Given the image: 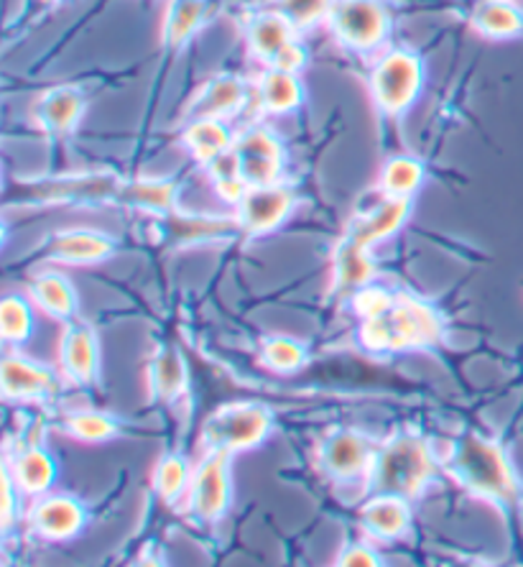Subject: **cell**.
<instances>
[{
	"instance_id": "36",
	"label": "cell",
	"mask_w": 523,
	"mask_h": 567,
	"mask_svg": "<svg viewBox=\"0 0 523 567\" xmlns=\"http://www.w3.org/2000/svg\"><path fill=\"white\" fill-rule=\"evenodd\" d=\"M207 174H210V182L215 192H218V197L222 203H228L236 207L240 199L245 197L248 192V182L243 179V174H240V166H238V158L232 154V148L228 154H222L220 158H215L210 166H205Z\"/></svg>"
},
{
	"instance_id": "16",
	"label": "cell",
	"mask_w": 523,
	"mask_h": 567,
	"mask_svg": "<svg viewBox=\"0 0 523 567\" xmlns=\"http://www.w3.org/2000/svg\"><path fill=\"white\" fill-rule=\"evenodd\" d=\"M365 537L376 542H398L411 529V498L398 494H368L358 508Z\"/></svg>"
},
{
	"instance_id": "9",
	"label": "cell",
	"mask_w": 523,
	"mask_h": 567,
	"mask_svg": "<svg viewBox=\"0 0 523 567\" xmlns=\"http://www.w3.org/2000/svg\"><path fill=\"white\" fill-rule=\"evenodd\" d=\"M296 203L299 197L294 187L284 185V182L248 187L245 197L236 205V220L240 225V233H245L251 238L269 236V233L279 230L289 220Z\"/></svg>"
},
{
	"instance_id": "1",
	"label": "cell",
	"mask_w": 523,
	"mask_h": 567,
	"mask_svg": "<svg viewBox=\"0 0 523 567\" xmlns=\"http://www.w3.org/2000/svg\"><path fill=\"white\" fill-rule=\"evenodd\" d=\"M442 468L464 494L483 498L498 508H516L523 498L521 475L509 450L480 432H462L442 455Z\"/></svg>"
},
{
	"instance_id": "7",
	"label": "cell",
	"mask_w": 523,
	"mask_h": 567,
	"mask_svg": "<svg viewBox=\"0 0 523 567\" xmlns=\"http://www.w3.org/2000/svg\"><path fill=\"white\" fill-rule=\"evenodd\" d=\"M376 450L378 442L360 430H332L317 447V465L337 486L360 483L365 491L373 461H376Z\"/></svg>"
},
{
	"instance_id": "20",
	"label": "cell",
	"mask_w": 523,
	"mask_h": 567,
	"mask_svg": "<svg viewBox=\"0 0 523 567\" xmlns=\"http://www.w3.org/2000/svg\"><path fill=\"white\" fill-rule=\"evenodd\" d=\"M46 254L56 264L95 266L107 261V258L115 254V240L111 236H105V233L87 228L60 230L49 238Z\"/></svg>"
},
{
	"instance_id": "21",
	"label": "cell",
	"mask_w": 523,
	"mask_h": 567,
	"mask_svg": "<svg viewBox=\"0 0 523 567\" xmlns=\"http://www.w3.org/2000/svg\"><path fill=\"white\" fill-rule=\"evenodd\" d=\"M146 381L154 402L174 404L179 396H185L189 386V371L181 350L171 343H161L156 348L151 361H148Z\"/></svg>"
},
{
	"instance_id": "41",
	"label": "cell",
	"mask_w": 523,
	"mask_h": 567,
	"mask_svg": "<svg viewBox=\"0 0 523 567\" xmlns=\"http://www.w3.org/2000/svg\"><path fill=\"white\" fill-rule=\"evenodd\" d=\"M15 496H21V491L13 483L8 468H3V529H11L15 519Z\"/></svg>"
},
{
	"instance_id": "14",
	"label": "cell",
	"mask_w": 523,
	"mask_h": 567,
	"mask_svg": "<svg viewBox=\"0 0 523 567\" xmlns=\"http://www.w3.org/2000/svg\"><path fill=\"white\" fill-rule=\"evenodd\" d=\"M29 529L46 542H70L87 527V508L72 494H49L33 498L27 514Z\"/></svg>"
},
{
	"instance_id": "27",
	"label": "cell",
	"mask_w": 523,
	"mask_h": 567,
	"mask_svg": "<svg viewBox=\"0 0 523 567\" xmlns=\"http://www.w3.org/2000/svg\"><path fill=\"white\" fill-rule=\"evenodd\" d=\"M253 90L255 97H259L261 111L271 115L294 113L304 100V87L299 74L276 70V66H269V70L261 72Z\"/></svg>"
},
{
	"instance_id": "30",
	"label": "cell",
	"mask_w": 523,
	"mask_h": 567,
	"mask_svg": "<svg viewBox=\"0 0 523 567\" xmlns=\"http://www.w3.org/2000/svg\"><path fill=\"white\" fill-rule=\"evenodd\" d=\"M60 427L66 437L85 442V445H100V442H111L123 435V424L113 414L97 410H77L64 414Z\"/></svg>"
},
{
	"instance_id": "26",
	"label": "cell",
	"mask_w": 523,
	"mask_h": 567,
	"mask_svg": "<svg viewBox=\"0 0 523 567\" xmlns=\"http://www.w3.org/2000/svg\"><path fill=\"white\" fill-rule=\"evenodd\" d=\"M378 266L370 258V251L351 244V240H339L335 251V264H332V291L337 297L351 299L365 284L376 281Z\"/></svg>"
},
{
	"instance_id": "23",
	"label": "cell",
	"mask_w": 523,
	"mask_h": 567,
	"mask_svg": "<svg viewBox=\"0 0 523 567\" xmlns=\"http://www.w3.org/2000/svg\"><path fill=\"white\" fill-rule=\"evenodd\" d=\"M82 113H85V95L82 90L74 85H60L46 90L44 95L36 100V107H33V115H36V123L46 133H54V136H66V133L74 131Z\"/></svg>"
},
{
	"instance_id": "35",
	"label": "cell",
	"mask_w": 523,
	"mask_h": 567,
	"mask_svg": "<svg viewBox=\"0 0 523 567\" xmlns=\"http://www.w3.org/2000/svg\"><path fill=\"white\" fill-rule=\"evenodd\" d=\"M0 332L8 346H23L33 336V302L21 295H8L0 302Z\"/></svg>"
},
{
	"instance_id": "15",
	"label": "cell",
	"mask_w": 523,
	"mask_h": 567,
	"mask_svg": "<svg viewBox=\"0 0 523 567\" xmlns=\"http://www.w3.org/2000/svg\"><path fill=\"white\" fill-rule=\"evenodd\" d=\"M60 373L80 389H90L100 381V340L87 320L64 322L60 338Z\"/></svg>"
},
{
	"instance_id": "10",
	"label": "cell",
	"mask_w": 523,
	"mask_h": 567,
	"mask_svg": "<svg viewBox=\"0 0 523 567\" xmlns=\"http://www.w3.org/2000/svg\"><path fill=\"white\" fill-rule=\"evenodd\" d=\"M240 230L236 218H218V215H192L174 210L161 218H154V236L171 251L181 248L215 246L230 240Z\"/></svg>"
},
{
	"instance_id": "38",
	"label": "cell",
	"mask_w": 523,
	"mask_h": 567,
	"mask_svg": "<svg viewBox=\"0 0 523 567\" xmlns=\"http://www.w3.org/2000/svg\"><path fill=\"white\" fill-rule=\"evenodd\" d=\"M396 297V289H388V287H380V284H365L360 287L355 295H351V302L353 312L360 317V320H370V317H378L380 312H386L388 307H391Z\"/></svg>"
},
{
	"instance_id": "28",
	"label": "cell",
	"mask_w": 523,
	"mask_h": 567,
	"mask_svg": "<svg viewBox=\"0 0 523 567\" xmlns=\"http://www.w3.org/2000/svg\"><path fill=\"white\" fill-rule=\"evenodd\" d=\"M181 144L195 158L197 164L210 166L215 158L228 154L232 144H236V136H232L226 121L218 118H195L189 121L185 131H181Z\"/></svg>"
},
{
	"instance_id": "3",
	"label": "cell",
	"mask_w": 523,
	"mask_h": 567,
	"mask_svg": "<svg viewBox=\"0 0 523 567\" xmlns=\"http://www.w3.org/2000/svg\"><path fill=\"white\" fill-rule=\"evenodd\" d=\"M442 468V457L435 453L429 437L419 432H396L378 442L376 461L365 483V494H398L419 498Z\"/></svg>"
},
{
	"instance_id": "39",
	"label": "cell",
	"mask_w": 523,
	"mask_h": 567,
	"mask_svg": "<svg viewBox=\"0 0 523 567\" xmlns=\"http://www.w3.org/2000/svg\"><path fill=\"white\" fill-rule=\"evenodd\" d=\"M335 565H343V567H378L380 565V557L376 549L370 545H365V542H353V545H347L339 549Z\"/></svg>"
},
{
	"instance_id": "37",
	"label": "cell",
	"mask_w": 523,
	"mask_h": 567,
	"mask_svg": "<svg viewBox=\"0 0 523 567\" xmlns=\"http://www.w3.org/2000/svg\"><path fill=\"white\" fill-rule=\"evenodd\" d=\"M332 3H335V0H276V3H273V11L286 16V19L294 23L296 31H310L317 27V23L327 21Z\"/></svg>"
},
{
	"instance_id": "33",
	"label": "cell",
	"mask_w": 523,
	"mask_h": 567,
	"mask_svg": "<svg viewBox=\"0 0 523 567\" xmlns=\"http://www.w3.org/2000/svg\"><path fill=\"white\" fill-rule=\"evenodd\" d=\"M421 182H425V164L414 156H394L388 158L378 177L380 197H406L417 195Z\"/></svg>"
},
{
	"instance_id": "31",
	"label": "cell",
	"mask_w": 523,
	"mask_h": 567,
	"mask_svg": "<svg viewBox=\"0 0 523 567\" xmlns=\"http://www.w3.org/2000/svg\"><path fill=\"white\" fill-rule=\"evenodd\" d=\"M207 16V0H169L164 8V44L169 49L185 47Z\"/></svg>"
},
{
	"instance_id": "42",
	"label": "cell",
	"mask_w": 523,
	"mask_h": 567,
	"mask_svg": "<svg viewBox=\"0 0 523 567\" xmlns=\"http://www.w3.org/2000/svg\"><path fill=\"white\" fill-rule=\"evenodd\" d=\"M44 3H56V0H44Z\"/></svg>"
},
{
	"instance_id": "2",
	"label": "cell",
	"mask_w": 523,
	"mask_h": 567,
	"mask_svg": "<svg viewBox=\"0 0 523 567\" xmlns=\"http://www.w3.org/2000/svg\"><path fill=\"white\" fill-rule=\"evenodd\" d=\"M447 322L442 312L411 291H396L391 307L370 320H360L358 340L370 353H409L442 343Z\"/></svg>"
},
{
	"instance_id": "17",
	"label": "cell",
	"mask_w": 523,
	"mask_h": 567,
	"mask_svg": "<svg viewBox=\"0 0 523 567\" xmlns=\"http://www.w3.org/2000/svg\"><path fill=\"white\" fill-rule=\"evenodd\" d=\"M251 100V85L238 74H218L207 80L199 93L192 97L187 107V118H218L228 121L238 115Z\"/></svg>"
},
{
	"instance_id": "5",
	"label": "cell",
	"mask_w": 523,
	"mask_h": 567,
	"mask_svg": "<svg viewBox=\"0 0 523 567\" xmlns=\"http://www.w3.org/2000/svg\"><path fill=\"white\" fill-rule=\"evenodd\" d=\"M232 455L222 450H207L202 461L195 465L189 483L185 512L197 524H218L230 512L232 504Z\"/></svg>"
},
{
	"instance_id": "34",
	"label": "cell",
	"mask_w": 523,
	"mask_h": 567,
	"mask_svg": "<svg viewBox=\"0 0 523 567\" xmlns=\"http://www.w3.org/2000/svg\"><path fill=\"white\" fill-rule=\"evenodd\" d=\"M310 353L306 346L286 336H269L259 346V363L273 373H296L302 371Z\"/></svg>"
},
{
	"instance_id": "32",
	"label": "cell",
	"mask_w": 523,
	"mask_h": 567,
	"mask_svg": "<svg viewBox=\"0 0 523 567\" xmlns=\"http://www.w3.org/2000/svg\"><path fill=\"white\" fill-rule=\"evenodd\" d=\"M195 468L189 465L185 455L179 453H166L154 468V494L161 498L166 506H177L185 502L189 483H192Z\"/></svg>"
},
{
	"instance_id": "6",
	"label": "cell",
	"mask_w": 523,
	"mask_h": 567,
	"mask_svg": "<svg viewBox=\"0 0 523 567\" xmlns=\"http://www.w3.org/2000/svg\"><path fill=\"white\" fill-rule=\"evenodd\" d=\"M425 82V64L409 49L384 54L370 72L373 103L384 115H398L417 100Z\"/></svg>"
},
{
	"instance_id": "8",
	"label": "cell",
	"mask_w": 523,
	"mask_h": 567,
	"mask_svg": "<svg viewBox=\"0 0 523 567\" xmlns=\"http://www.w3.org/2000/svg\"><path fill=\"white\" fill-rule=\"evenodd\" d=\"M327 27L339 44L355 52H373L386 44L391 19L378 0H335L327 16Z\"/></svg>"
},
{
	"instance_id": "40",
	"label": "cell",
	"mask_w": 523,
	"mask_h": 567,
	"mask_svg": "<svg viewBox=\"0 0 523 567\" xmlns=\"http://www.w3.org/2000/svg\"><path fill=\"white\" fill-rule=\"evenodd\" d=\"M304 64H306V49L302 47V41H292V44H289L284 52H281L276 60H273V64L271 66H276V70H284V72H294V74H299L304 70Z\"/></svg>"
},
{
	"instance_id": "25",
	"label": "cell",
	"mask_w": 523,
	"mask_h": 567,
	"mask_svg": "<svg viewBox=\"0 0 523 567\" xmlns=\"http://www.w3.org/2000/svg\"><path fill=\"white\" fill-rule=\"evenodd\" d=\"M29 299L52 320L70 322L80 315L77 289L60 271H44L29 284Z\"/></svg>"
},
{
	"instance_id": "22",
	"label": "cell",
	"mask_w": 523,
	"mask_h": 567,
	"mask_svg": "<svg viewBox=\"0 0 523 567\" xmlns=\"http://www.w3.org/2000/svg\"><path fill=\"white\" fill-rule=\"evenodd\" d=\"M245 39L248 49H251L255 60L271 66L273 60H276L292 41L299 39V31L294 29V23L279 11H263L248 19Z\"/></svg>"
},
{
	"instance_id": "29",
	"label": "cell",
	"mask_w": 523,
	"mask_h": 567,
	"mask_svg": "<svg viewBox=\"0 0 523 567\" xmlns=\"http://www.w3.org/2000/svg\"><path fill=\"white\" fill-rule=\"evenodd\" d=\"M470 23L485 39H513L523 31V11L511 0H483Z\"/></svg>"
},
{
	"instance_id": "4",
	"label": "cell",
	"mask_w": 523,
	"mask_h": 567,
	"mask_svg": "<svg viewBox=\"0 0 523 567\" xmlns=\"http://www.w3.org/2000/svg\"><path fill=\"white\" fill-rule=\"evenodd\" d=\"M273 430V412L259 402H232L218 406L202 427L205 450L238 455L263 445Z\"/></svg>"
},
{
	"instance_id": "11",
	"label": "cell",
	"mask_w": 523,
	"mask_h": 567,
	"mask_svg": "<svg viewBox=\"0 0 523 567\" xmlns=\"http://www.w3.org/2000/svg\"><path fill=\"white\" fill-rule=\"evenodd\" d=\"M27 187L29 195L39 203L52 205H97L118 199L123 179L113 172H93V174H72V177L41 179L31 182Z\"/></svg>"
},
{
	"instance_id": "24",
	"label": "cell",
	"mask_w": 523,
	"mask_h": 567,
	"mask_svg": "<svg viewBox=\"0 0 523 567\" xmlns=\"http://www.w3.org/2000/svg\"><path fill=\"white\" fill-rule=\"evenodd\" d=\"M115 205L144 213L148 218H161L179 210V185L171 179H130L123 182Z\"/></svg>"
},
{
	"instance_id": "13",
	"label": "cell",
	"mask_w": 523,
	"mask_h": 567,
	"mask_svg": "<svg viewBox=\"0 0 523 567\" xmlns=\"http://www.w3.org/2000/svg\"><path fill=\"white\" fill-rule=\"evenodd\" d=\"M6 402L15 404H44L62 391V373L49 369L44 363L23 358L8 350L0 363Z\"/></svg>"
},
{
	"instance_id": "12",
	"label": "cell",
	"mask_w": 523,
	"mask_h": 567,
	"mask_svg": "<svg viewBox=\"0 0 523 567\" xmlns=\"http://www.w3.org/2000/svg\"><path fill=\"white\" fill-rule=\"evenodd\" d=\"M232 154L238 158L240 174L248 182V187H261L281 182L286 164V152L281 138L265 126H251L238 133Z\"/></svg>"
},
{
	"instance_id": "19",
	"label": "cell",
	"mask_w": 523,
	"mask_h": 567,
	"mask_svg": "<svg viewBox=\"0 0 523 567\" xmlns=\"http://www.w3.org/2000/svg\"><path fill=\"white\" fill-rule=\"evenodd\" d=\"M6 468L21 494L29 498L49 494L56 481V461L39 442H19V447L8 455Z\"/></svg>"
},
{
	"instance_id": "18",
	"label": "cell",
	"mask_w": 523,
	"mask_h": 567,
	"mask_svg": "<svg viewBox=\"0 0 523 567\" xmlns=\"http://www.w3.org/2000/svg\"><path fill=\"white\" fill-rule=\"evenodd\" d=\"M411 215V199L406 197H380L376 207L368 213H360L351 225H347L345 240L370 251L380 240L396 236L401 225L409 220Z\"/></svg>"
}]
</instances>
